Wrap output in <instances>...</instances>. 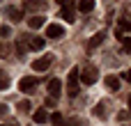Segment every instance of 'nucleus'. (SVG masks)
Returning <instances> with one entry per match:
<instances>
[{"mask_svg": "<svg viewBox=\"0 0 131 126\" xmlns=\"http://www.w3.org/2000/svg\"><path fill=\"white\" fill-rule=\"evenodd\" d=\"M32 122L35 124H46V122H51V115L46 112V108H39V110L32 112Z\"/></svg>", "mask_w": 131, "mask_h": 126, "instance_id": "obj_6", "label": "nucleus"}, {"mask_svg": "<svg viewBox=\"0 0 131 126\" xmlns=\"http://www.w3.org/2000/svg\"><path fill=\"white\" fill-rule=\"evenodd\" d=\"M120 41H122V48H124V51H131V39L129 37H122Z\"/></svg>", "mask_w": 131, "mask_h": 126, "instance_id": "obj_20", "label": "nucleus"}, {"mask_svg": "<svg viewBox=\"0 0 131 126\" xmlns=\"http://www.w3.org/2000/svg\"><path fill=\"white\" fill-rule=\"evenodd\" d=\"M64 126H81L78 119H69V122H64Z\"/></svg>", "mask_w": 131, "mask_h": 126, "instance_id": "obj_24", "label": "nucleus"}, {"mask_svg": "<svg viewBox=\"0 0 131 126\" xmlns=\"http://www.w3.org/2000/svg\"><path fill=\"white\" fill-rule=\"evenodd\" d=\"M120 85H122V83H120V78H117V76H108V78H106V87H108V90L117 92V90H120Z\"/></svg>", "mask_w": 131, "mask_h": 126, "instance_id": "obj_13", "label": "nucleus"}, {"mask_svg": "<svg viewBox=\"0 0 131 126\" xmlns=\"http://www.w3.org/2000/svg\"><path fill=\"white\" fill-rule=\"evenodd\" d=\"M94 115H97L99 119H106V103H104V101L94 106Z\"/></svg>", "mask_w": 131, "mask_h": 126, "instance_id": "obj_16", "label": "nucleus"}, {"mask_svg": "<svg viewBox=\"0 0 131 126\" xmlns=\"http://www.w3.org/2000/svg\"><path fill=\"white\" fill-rule=\"evenodd\" d=\"M127 32H131V23L127 21V18H120V23H117V28H115V34H117V37L122 39V37H124Z\"/></svg>", "mask_w": 131, "mask_h": 126, "instance_id": "obj_7", "label": "nucleus"}, {"mask_svg": "<svg viewBox=\"0 0 131 126\" xmlns=\"http://www.w3.org/2000/svg\"><path fill=\"white\" fill-rule=\"evenodd\" d=\"M18 110H21V112H28V110H30V101H21V103H18Z\"/></svg>", "mask_w": 131, "mask_h": 126, "instance_id": "obj_21", "label": "nucleus"}, {"mask_svg": "<svg viewBox=\"0 0 131 126\" xmlns=\"http://www.w3.org/2000/svg\"><path fill=\"white\" fill-rule=\"evenodd\" d=\"M78 9H81L83 14L92 11V9H94V0H78Z\"/></svg>", "mask_w": 131, "mask_h": 126, "instance_id": "obj_14", "label": "nucleus"}, {"mask_svg": "<svg viewBox=\"0 0 131 126\" xmlns=\"http://www.w3.org/2000/svg\"><path fill=\"white\" fill-rule=\"evenodd\" d=\"M0 34H2V37H9V34H12V30H9L7 25H2V28H0Z\"/></svg>", "mask_w": 131, "mask_h": 126, "instance_id": "obj_23", "label": "nucleus"}, {"mask_svg": "<svg viewBox=\"0 0 131 126\" xmlns=\"http://www.w3.org/2000/svg\"><path fill=\"white\" fill-rule=\"evenodd\" d=\"M51 106H55V99H53V96H48V99H46V108H51Z\"/></svg>", "mask_w": 131, "mask_h": 126, "instance_id": "obj_25", "label": "nucleus"}, {"mask_svg": "<svg viewBox=\"0 0 131 126\" xmlns=\"http://www.w3.org/2000/svg\"><path fill=\"white\" fill-rule=\"evenodd\" d=\"M122 78H124V80H129V83H131V69H129V71H124V73H122Z\"/></svg>", "mask_w": 131, "mask_h": 126, "instance_id": "obj_26", "label": "nucleus"}, {"mask_svg": "<svg viewBox=\"0 0 131 126\" xmlns=\"http://www.w3.org/2000/svg\"><path fill=\"white\" fill-rule=\"evenodd\" d=\"M25 7H28V9H41V7H44V0H28Z\"/></svg>", "mask_w": 131, "mask_h": 126, "instance_id": "obj_17", "label": "nucleus"}, {"mask_svg": "<svg viewBox=\"0 0 131 126\" xmlns=\"http://www.w3.org/2000/svg\"><path fill=\"white\" fill-rule=\"evenodd\" d=\"M97 76H99L97 67L88 64V67H85V69L81 71V83H85V85H94V83H97Z\"/></svg>", "mask_w": 131, "mask_h": 126, "instance_id": "obj_2", "label": "nucleus"}, {"mask_svg": "<svg viewBox=\"0 0 131 126\" xmlns=\"http://www.w3.org/2000/svg\"><path fill=\"white\" fill-rule=\"evenodd\" d=\"M51 62H53V55L39 57V60H35V62H32V71H46V69L51 67Z\"/></svg>", "mask_w": 131, "mask_h": 126, "instance_id": "obj_3", "label": "nucleus"}, {"mask_svg": "<svg viewBox=\"0 0 131 126\" xmlns=\"http://www.w3.org/2000/svg\"><path fill=\"white\" fill-rule=\"evenodd\" d=\"M46 90H48V94H53V99H55V96L60 94V90H62V83H60L58 78H53V80H48Z\"/></svg>", "mask_w": 131, "mask_h": 126, "instance_id": "obj_11", "label": "nucleus"}, {"mask_svg": "<svg viewBox=\"0 0 131 126\" xmlns=\"http://www.w3.org/2000/svg\"><path fill=\"white\" fill-rule=\"evenodd\" d=\"M60 16H62V18H64L67 23H74V21H76V14H74V7H62Z\"/></svg>", "mask_w": 131, "mask_h": 126, "instance_id": "obj_12", "label": "nucleus"}, {"mask_svg": "<svg viewBox=\"0 0 131 126\" xmlns=\"http://www.w3.org/2000/svg\"><path fill=\"white\" fill-rule=\"evenodd\" d=\"M129 112H131V96H129Z\"/></svg>", "mask_w": 131, "mask_h": 126, "instance_id": "obj_27", "label": "nucleus"}, {"mask_svg": "<svg viewBox=\"0 0 131 126\" xmlns=\"http://www.w3.org/2000/svg\"><path fill=\"white\" fill-rule=\"evenodd\" d=\"M7 87H9V78L5 71H0V90H7Z\"/></svg>", "mask_w": 131, "mask_h": 126, "instance_id": "obj_18", "label": "nucleus"}, {"mask_svg": "<svg viewBox=\"0 0 131 126\" xmlns=\"http://www.w3.org/2000/svg\"><path fill=\"white\" fill-rule=\"evenodd\" d=\"M104 39H106V32H97L90 41H88V51H92V48H97V46H101L104 44Z\"/></svg>", "mask_w": 131, "mask_h": 126, "instance_id": "obj_10", "label": "nucleus"}, {"mask_svg": "<svg viewBox=\"0 0 131 126\" xmlns=\"http://www.w3.org/2000/svg\"><path fill=\"white\" fill-rule=\"evenodd\" d=\"M51 122H53V124L64 126V119H62V115H60V112H53V115H51Z\"/></svg>", "mask_w": 131, "mask_h": 126, "instance_id": "obj_19", "label": "nucleus"}, {"mask_svg": "<svg viewBox=\"0 0 131 126\" xmlns=\"http://www.w3.org/2000/svg\"><path fill=\"white\" fill-rule=\"evenodd\" d=\"M35 85H37L35 76H25V78H21V80H18V90H21V92H32V90H35Z\"/></svg>", "mask_w": 131, "mask_h": 126, "instance_id": "obj_4", "label": "nucleus"}, {"mask_svg": "<svg viewBox=\"0 0 131 126\" xmlns=\"http://www.w3.org/2000/svg\"><path fill=\"white\" fill-rule=\"evenodd\" d=\"M44 21H46V18H44L41 14H32V16L28 18V25H30L32 30H39V28L44 25Z\"/></svg>", "mask_w": 131, "mask_h": 126, "instance_id": "obj_9", "label": "nucleus"}, {"mask_svg": "<svg viewBox=\"0 0 131 126\" xmlns=\"http://www.w3.org/2000/svg\"><path fill=\"white\" fill-rule=\"evenodd\" d=\"M7 16H9L12 21H21V18H23V11L16 9V7H7Z\"/></svg>", "mask_w": 131, "mask_h": 126, "instance_id": "obj_15", "label": "nucleus"}, {"mask_svg": "<svg viewBox=\"0 0 131 126\" xmlns=\"http://www.w3.org/2000/svg\"><path fill=\"white\" fill-rule=\"evenodd\" d=\"M25 39H28V46H30L32 51H41L44 44H46V39H41V37H37V34H35V37H25Z\"/></svg>", "mask_w": 131, "mask_h": 126, "instance_id": "obj_8", "label": "nucleus"}, {"mask_svg": "<svg viewBox=\"0 0 131 126\" xmlns=\"http://www.w3.org/2000/svg\"><path fill=\"white\" fill-rule=\"evenodd\" d=\"M78 80H81V69L71 67V71L67 73V92H69V96H78Z\"/></svg>", "mask_w": 131, "mask_h": 126, "instance_id": "obj_1", "label": "nucleus"}, {"mask_svg": "<svg viewBox=\"0 0 131 126\" xmlns=\"http://www.w3.org/2000/svg\"><path fill=\"white\" fill-rule=\"evenodd\" d=\"M62 34H64V28L58 25V23H51V25L46 28V37H48V39H58V37H62Z\"/></svg>", "mask_w": 131, "mask_h": 126, "instance_id": "obj_5", "label": "nucleus"}, {"mask_svg": "<svg viewBox=\"0 0 131 126\" xmlns=\"http://www.w3.org/2000/svg\"><path fill=\"white\" fill-rule=\"evenodd\" d=\"M55 2H60L62 7H74V2H76V0H55Z\"/></svg>", "mask_w": 131, "mask_h": 126, "instance_id": "obj_22", "label": "nucleus"}]
</instances>
